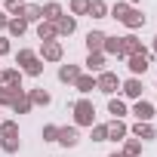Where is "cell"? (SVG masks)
<instances>
[{
  "instance_id": "74e56055",
  "label": "cell",
  "mask_w": 157,
  "mask_h": 157,
  "mask_svg": "<svg viewBox=\"0 0 157 157\" xmlns=\"http://www.w3.org/2000/svg\"><path fill=\"white\" fill-rule=\"evenodd\" d=\"M108 157H123V154H120V151H114V154H108Z\"/></svg>"
},
{
  "instance_id": "836d02e7",
  "label": "cell",
  "mask_w": 157,
  "mask_h": 157,
  "mask_svg": "<svg viewBox=\"0 0 157 157\" xmlns=\"http://www.w3.org/2000/svg\"><path fill=\"white\" fill-rule=\"evenodd\" d=\"M93 142H108V123H96L93 126Z\"/></svg>"
},
{
  "instance_id": "9c48e42d",
  "label": "cell",
  "mask_w": 157,
  "mask_h": 157,
  "mask_svg": "<svg viewBox=\"0 0 157 157\" xmlns=\"http://www.w3.org/2000/svg\"><path fill=\"white\" fill-rule=\"evenodd\" d=\"M105 62H108V56H105V52H90L83 65H86V71H90V74H102V71H105Z\"/></svg>"
},
{
  "instance_id": "8d00e7d4",
  "label": "cell",
  "mask_w": 157,
  "mask_h": 157,
  "mask_svg": "<svg viewBox=\"0 0 157 157\" xmlns=\"http://www.w3.org/2000/svg\"><path fill=\"white\" fill-rule=\"evenodd\" d=\"M6 25H10V16H6V13H0V31H6Z\"/></svg>"
},
{
  "instance_id": "277c9868",
  "label": "cell",
  "mask_w": 157,
  "mask_h": 157,
  "mask_svg": "<svg viewBox=\"0 0 157 157\" xmlns=\"http://www.w3.org/2000/svg\"><path fill=\"white\" fill-rule=\"evenodd\" d=\"M120 56L123 59H129V56H148V49L142 46V40L136 34H126V37H120Z\"/></svg>"
},
{
  "instance_id": "d6a6232c",
  "label": "cell",
  "mask_w": 157,
  "mask_h": 157,
  "mask_svg": "<svg viewBox=\"0 0 157 157\" xmlns=\"http://www.w3.org/2000/svg\"><path fill=\"white\" fill-rule=\"evenodd\" d=\"M90 13V0H71V16H86Z\"/></svg>"
},
{
  "instance_id": "484cf974",
  "label": "cell",
  "mask_w": 157,
  "mask_h": 157,
  "mask_svg": "<svg viewBox=\"0 0 157 157\" xmlns=\"http://www.w3.org/2000/svg\"><path fill=\"white\" fill-rule=\"evenodd\" d=\"M108 114H114V120H123V114H126L123 99H108Z\"/></svg>"
},
{
  "instance_id": "3957f363",
  "label": "cell",
  "mask_w": 157,
  "mask_h": 157,
  "mask_svg": "<svg viewBox=\"0 0 157 157\" xmlns=\"http://www.w3.org/2000/svg\"><path fill=\"white\" fill-rule=\"evenodd\" d=\"M96 90L105 93V96H114V93L120 90V77H117L114 71H102V74H96Z\"/></svg>"
},
{
  "instance_id": "ba28073f",
  "label": "cell",
  "mask_w": 157,
  "mask_h": 157,
  "mask_svg": "<svg viewBox=\"0 0 157 157\" xmlns=\"http://www.w3.org/2000/svg\"><path fill=\"white\" fill-rule=\"evenodd\" d=\"M142 90H145V86H142L139 77H129V80H123V83H120V93H123L126 99H136V102L142 99Z\"/></svg>"
},
{
  "instance_id": "7402d4cb",
  "label": "cell",
  "mask_w": 157,
  "mask_h": 157,
  "mask_svg": "<svg viewBox=\"0 0 157 157\" xmlns=\"http://www.w3.org/2000/svg\"><path fill=\"white\" fill-rule=\"evenodd\" d=\"M28 25L31 22H43V6H37V3H25V16H22Z\"/></svg>"
},
{
  "instance_id": "603a6c76",
  "label": "cell",
  "mask_w": 157,
  "mask_h": 157,
  "mask_svg": "<svg viewBox=\"0 0 157 157\" xmlns=\"http://www.w3.org/2000/svg\"><path fill=\"white\" fill-rule=\"evenodd\" d=\"M123 157H142V142L139 139H123Z\"/></svg>"
},
{
  "instance_id": "1f68e13d",
  "label": "cell",
  "mask_w": 157,
  "mask_h": 157,
  "mask_svg": "<svg viewBox=\"0 0 157 157\" xmlns=\"http://www.w3.org/2000/svg\"><path fill=\"white\" fill-rule=\"evenodd\" d=\"M34 59H37V52H34V49H19V52H16V65H19V68H25V65H28V62H34Z\"/></svg>"
},
{
  "instance_id": "44dd1931",
  "label": "cell",
  "mask_w": 157,
  "mask_h": 157,
  "mask_svg": "<svg viewBox=\"0 0 157 157\" xmlns=\"http://www.w3.org/2000/svg\"><path fill=\"white\" fill-rule=\"evenodd\" d=\"M90 19H108V3L105 0H90Z\"/></svg>"
},
{
  "instance_id": "5b68a950",
  "label": "cell",
  "mask_w": 157,
  "mask_h": 157,
  "mask_svg": "<svg viewBox=\"0 0 157 157\" xmlns=\"http://www.w3.org/2000/svg\"><path fill=\"white\" fill-rule=\"evenodd\" d=\"M62 56H65V49L59 40H46L40 46V62H62Z\"/></svg>"
},
{
  "instance_id": "d6986e66",
  "label": "cell",
  "mask_w": 157,
  "mask_h": 157,
  "mask_svg": "<svg viewBox=\"0 0 157 157\" xmlns=\"http://www.w3.org/2000/svg\"><path fill=\"white\" fill-rule=\"evenodd\" d=\"M132 136H136L139 142H148V139L157 136V129H154L151 123H136V126H132Z\"/></svg>"
},
{
  "instance_id": "7a4b0ae2",
  "label": "cell",
  "mask_w": 157,
  "mask_h": 157,
  "mask_svg": "<svg viewBox=\"0 0 157 157\" xmlns=\"http://www.w3.org/2000/svg\"><path fill=\"white\" fill-rule=\"evenodd\" d=\"M74 126H96V105L86 96L74 102Z\"/></svg>"
},
{
  "instance_id": "ac0fdd59",
  "label": "cell",
  "mask_w": 157,
  "mask_h": 157,
  "mask_svg": "<svg viewBox=\"0 0 157 157\" xmlns=\"http://www.w3.org/2000/svg\"><path fill=\"white\" fill-rule=\"evenodd\" d=\"M37 37L46 43V40H56V37H59V31H56V25H52V22H37Z\"/></svg>"
},
{
  "instance_id": "d590c367",
  "label": "cell",
  "mask_w": 157,
  "mask_h": 157,
  "mask_svg": "<svg viewBox=\"0 0 157 157\" xmlns=\"http://www.w3.org/2000/svg\"><path fill=\"white\" fill-rule=\"evenodd\" d=\"M10 52V37H0V56Z\"/></svg>"
},
{
  "instance_id": "52a82bcc",
  "label": "cell",
  "mask_w": 157,
  "mask_h": 157,
  "mask_svg": "<svg viewBox=\"0 0 157 157\" xmlns=\"http://www.w3.org/2000/svg\"><path fill=\"white\" fill-rule=\"evenodd\" d=\"M77 142H80L77 126H59V145L62 148H77Z\"/></svg>"
},
{
  "instance_id": "30bf717a",
  "label": "cell",
  "mask_w": 157,
  "mask_h": 157,
  "mask_svg": "<svg viewBox=\"0 0 157 157\" xmlns=\"http://www.w3.org/2000/svg\"><path fill=\"white\" fill-rule=\"evenodd\" d=\"M105 37H108L105 31H90L86 34V49L90 52H102L105 49Z\"/></svg>"
},
{
  "instance_id": "5bb4252c",
  "label": "cell",
  "mask_w": 157,
  "mask_h": 157,
  "mask_svg": "<svg viewBox=\"0 0 157 157\" xmlns=\"http://www.w3.org/2000/svg\"><path fill=\"white\" fill-rule=\"evenodd\" d=\"M74 90L80 93V96H90V93L96 90V77H93V74H80V77H77V83H74Z\"/></svg>"
},
{
  "instance_id": "6da1fadb",
  "label": "cell",
  "mask_w": 157,
  "mask_h": 157,
  "mask_svg": "<svg viewBox=\"0 0 157 157\" xmlns=\"http://www.w3.org/2000/svg\"><path fill=\"white\" fill-rule=\"evenodd\" d=\"M108 16H111V19H117L120 25H126L129 31L145 28V13H142V10H136V6H129V3H114V6H108Z\"/></svg>"
},
{
  "instance_id": "2e32d148",
  "label": "cell",
  "mask_w": 157,
  "mask_h": 157,
  "mask_svg": "<svg viewBox=\"0 0 157 157\" xmlns=\"http://www.w3.org/2000/svg\"><path fill=\"white\" fill-rule=\"evenodd\" d=\"M56 31L65 34V37H71V34L77 31V19H74V16H62V19L56 22Z\"/></svg>"
},
{
  "instance_id": "8fae6325",
  "label": "cell",
  "mask_w": 157,
  "mask_h": 157,
  "mask_svg": "<svg viewBox=\"0 0 157 157\" xmlns=\"http://www.w3.org/2000/svg\"><path fill=\"white\" fill-rule=\"evenodd\" d=\"M126 68H129L132 77L145 74V71H148V56H129V59H126Z\"/></svg>"
},
{
  "instance_id": "e0dca14e",
  "label": "cell",
  "mask_w": 157,
  "mask_h": 157,
  "mask_svg": "<svg viewBox=\"0 0 157 157\" xmlns=\"http://www.w3.org/2000/svg\"><path fill=\"white\" fill-rule=\"evenodd\" d=\"M0 74H3V86L22 90V71H19V68H6V71H0Z\"/></svg>"
},
{
  "instance_id": "ffe728a7",
  "label": "cell",
  "mask_w": 157,
  "mask_h": 157,
  "mask_svg": "<svg viewBox=\"0 0 157 157\" xmlns=\"http://www.w3.org/2000/svg\"><path fill=\"white\" fill-rule=\"evenodd\" d=\"M25 90H16V86H0V105H10L13 108V102L22 96Z\"/></svg>"
},
{
  "instance_id": "9a60e30c",
  "label": "cell",
  "mask_w": 157,
  "mask_h": 157,
  "mask_svg": "<svg viewBox=\"0 0 157 157\" xmlns=\"http://www.w3.org/2000/svg\"><path fill=\"white\" fill-rule=\"evenodd\" d=\"M65 16V10H62V3H56V0H52V3H43V22H59Z\"/></svg>"
},
{
  "instance_id": "7c38bea8",
  "label": "cell",
  "mask_w": 157,
  "mask_h": 157,
  "mask_svg": "<svg viewBox=\"0 0 157 157\" xmlns=\"http://www.w3.org/2000/svg\"><path fill=\"white\" fill-rule=\"evenodd\" d=\"M129 136V126L123 123V120H111L108 123V139L111 142H120V139H126Z\"/></svg>"
},
{
  "instance_id": "d4e9b609",
  "label": "cell",
  "mask_w": 157,
  "mask_h": 157,
  "mask_svg": "<svg viewBox=\"0 0 157 157\" xmlns=\"http://www.w3.org/2000/svg\"><path fill=\"white\" fill-rule=\"evenodd\" d=\"M28 99H31V105H43V108L52 102V96H49L46 90H31V93H28Z\"/></svg>"
},
{
  "instance_id": "4316f807",
  "label": "cell",
  "mask_w": 157,
  "mask_h": 157,
  "mask_svg": "<svg viewBox=\"0 0 157 157\" xmlns=\"http://www.w3.org/2000/svg\"><path fill=\"white\" fill-rule=\"evenodd\" d=\"M19 136V123L16 120H0V139H13Z\"/></svg>"
},
{
  "instance_id": "4dcf8cb0",
  "label": "cell",
  "mask_w": 157,
  "mask_h": 157,
  "mask_svg": "<svg viewBox=\"0 0 157 157\" xmlns=\"http://www.w3.org/2000/svg\"><path fill=\"white\" fill-rule=\"evenodd\" d=\"M19 148H22L19 136H13V139H0V151H6V154H16Z\"/></svg>"
},
{
  "instance_id": "f1b7e54d",
  "label": "cell",
  "mask_w": 157,
  "mask_h": 157,
  "mask_svg": "<svg viewBox=\"0 0 157 157\" xmlns=\"http://www.w3.org/2000/svg\"><path fill=\"white\" fill-rule=\"evenodd\" d=\"M31 108H34V105H31V99H28V93H22V96H19V99L13 102V111H16V114H28Z\"/></svg>"
},
{
  "instance_id": "ab89813d",
  "label": "cell",
  "mask_w": 157,
  "mask_h": 157,
  "mask_svg": "<svg viewBox=\"0 0 157 157\" xmlns=\"http://www.w3.org/2000/svg\"><path fill=\"white\" fill-rule=\"evenodd\" d=\"M132 3H139V0H129V6H132Z\"/></svg>"
},
{
  "instance_id": "4fadbf2b",
  "label": "cell",
  "mask_w": 157,
  "mask_h": 157,
  "mask_svg": "<svg viewBox=\"0 0 157 157\" xmlns=\"http://www.w3.org/2000/svg\"><path fill=\"white\" fill-rule=\"evenodd\" d=\"M80 74H83V71L77 68V65H62V68H59V80H62V83H71V86H74Z\"/></svg>"
},
{
  "instance_id": "cb8c5ba5",
  "label": "cell",
  "mask_w": 157,
  "mask_h": 157,
  "mask_svg": "<svg viewBox=\"0 0 157 157\" xmlns=\"http://www.w3.org/2000/svg\"><path fill=\"white\" fill-rule=\"evenodd\" d=\"M6 31H10V37H22V34L28 31V22H25V19H10Z\"/></svg>"
},
{
  "instance_id": "f546056e",
  "label": "cell",
  "mask_w": 157,
  "mask_h": 157,
  "mask_svg": "<svg viewBox=\"0 0 157 157\" xmlns=\"http://www.w3.org/2000/svg\"><path fill=\"white\" fill-rule=\"evenodd\" d=\"M19 71H22V74H28V77H40V74H43V62H40V59H34V62H28V65H25V68H19Z\"/></svg>"
},
{
  "instance_id": "f35d334b",
  "label": "cell",
  "mask_w": 157,
  "mask_h": 157,
  "mask_svg": "<svg viewBox=\"0 0 157 157\" xmlns=\"http://www.w3.org/2000/svg\"><path fill=\"white\" fill-rule=\"evenodd\" d=\"M154 52H157V37H154Z\"/></svg>"
},
{
  "instance_id": "8992f818",
  "label": "cell",
  "mask_w": 157,
  "mask_h": 157,
  "mask_svg": "<svg viewBox=\"0 0 157 157\" xmlns=\"http://www.w3.org/2000/svg\"><path fill=\"white\" fill-rule=\"evenodd\" d=\"M132 114H136V123H151V117L157 114V108H154L151 102H145V99H139V102L132 105Z\"/></svg>"
},
{
  "instance_id": "e575fe53",
  "label": "cell",
  "mask_w": 157,
  "mask_h": 157,
  "mask_svg": "<svg viewBox=\"0 0 157 157\" xmlns=\"http://www.w3.org/2000/svg\"><path fill=\"white\" fill-rule=\"evenodd\" d=\"M43 142H59V126H56V123L43 126Z\"/></svg>"
},
{
  "instance_id": "83f0119b",
  "label": "cell",
  "mask_w": 157,
  "mask_h": 157,
  "mask_svg": "<svg viewBox=\"0 0 157 157\" xmlns=\"http://www.w3.org/2000/svg\"><path fill=\"white\" fill-rule=\"evenodd\" d=\"M105 56H117V59H123L120 56V37H105V49H102Z\"/></svg>"
}]
</instances>
